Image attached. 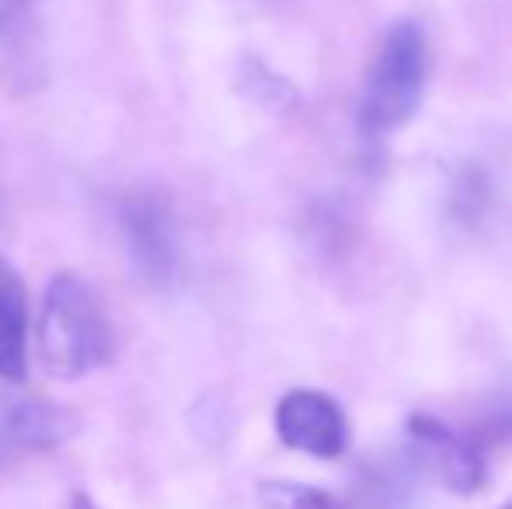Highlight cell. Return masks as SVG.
<instances>
[{"instance_id":"ba28073f","label":"cell","mask_w":512,"mask_h":509,"mask_svg":"<svg viewBox=\"0 0 512 509\" xmlns=\"http://www.w3.org/2000/svg\"><path fill=\"white\" fill-rule=\"evenodd\" d=\"M39 0H0V53L7 56V70L18 81L32 84L39 77Z\"/></svg>"},{"instance_id":"6da1fadb","label":"cell","mask_w":512,"mask_h":509,"mask_svg":"<svg viewBox=\"0 0 512 509\" xmlns=\"http://www.w3.org/2000/svg\"><path fill=\"white\" fill-rule=\"evenodd\" d=\"M115 332L105 304L77 272H56L35 321V360L56 381H77L112 360Z\"/></svg>"},{"instance_id":"7a4b0ae2","label":"cell","mask_w":512,"mask_h":509,"mask_svg":"<svg viewBox=\"0 0 512 509\" xmlns=\"http://www.w3.org/2000/svg\"><path fill=\"white\" fill-rule=\"evenodd\" d=\"M429 77V42L415 21H398L384 35L363 81L359 129L366 136H387L418 112Z\"/></svg>"},{"instance_id":"5b68a950","label":"cell","mask_w":512,"mask_h":509,"mask_svg":"<svg viewBox=\"0 0 512 509\" xmlns=\"http://www.w3.org/2000/svg\"><path fill=\"white\" fill-rule=\"evenodd\" d=\"M408 436L415 440V450L422 461L450 485L453 492H474L485 478V457L471 440L453 433L446 422L432 415H415L408 422Z\"/></svg>"},{"instance_id":"277c9868","label":"cell","mask_w":512,"mask_h":509,"mask_svg":"<svg viewBox=\"0 0 512 509\" xmlns=\"http://www.w3.org/2000/svg\"><path fill=\"white\" fill-rule=\"evenodd\" d=\"M276 433L300 454L338 457L349 443V422L331 394L297 387L276 405Z\"/></svg>"},{"instance_id":"8fae6325","label":"cell","mask_w":512,"mask_h":509,"mask_svg":"<svg viewBox=\"0 0 512 509\" xmlns=\"http://www.w3.org/2000/svg\"><path fill=\"white\" fill-rule=\"evenodd\" d=\"M502 509H512V496L506 499V503H502Z\"/></svg>"},{"instance_id":"3957f363","label":"cell","mask_w":512,"mask_h":509,"mask_svg":"<svg viewBox=\"0 0 512 509\" xmlns=\"http://www.w3.org/2000/svg\"><path fill=\"white\" fill-rule=\"evenodd\" d=\"M119 224L140 279L154 290H168L178 276V262H182L171 203L161 192H133L122 199Z\"/></svg>"},{"instance_id":"30bf717a","label":"cell","mask_w":512,"mask_h":509,"mask_svg":"<svg viewBox=\"0 0 512 509\" xmlns=\"http://www.w3.org/2000/svg\"><path fill=\"white\" fill-rule=\"evenodd\" d=\"M74 509H98L88 496H74Z\"/></svg>"},{"instance_id":"52a82bcc","label":"cell","mask_w":512,"mask_h":509,"mask_svg":"<svg viewBox=\"0 0 512 509\" xmlns=\"http://www.w3.org/2000/svg\"><path fill=\"white\" fill-rule=\"evenodd\" d=\"M28 374V293L11 262L0 258V381Z\"/></svg>"},{"instance_id":"8992f818","label":"cell","mask_w":512,"mask_h":509,"mask_svg":"<svg viewBox=\"0 0 512 509\" xmlns=\"http://www.w3.org/2000/svg\"><path fill=\"white\" fill-rule=\"evenodd\" d=\"M67 433V412L46 405L42 398H18V394L0 391V464L18 450L56 447Z\"/></svg>"},{"instance_id":"9c48e42d","label":"cell","mask_w":512,"mask_h":509,"mask_svg":"<svg viewBox=\"0 0 512 509\" xmlns=\"http://www.w3.org/2000/svg\"><path fill=\"white\" fill-rule=\"evenodd\" d=\"M262 503L269 509H342L328 492L310 489L300 482H265Z\"/></svg>"}]
</instances>
